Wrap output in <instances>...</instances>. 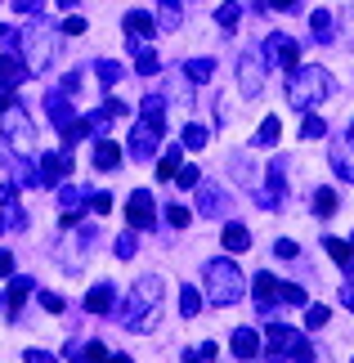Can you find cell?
<instances>
[{
    "mask_svg": "<svg viewBox=\"0 0 354 363\" xmlns=\"http://www.w3.org/2000/svg\"><path fill=\"white\" fill-rule=\"evenodd\" d=\"M9 32H13V27H5V23H0V40H9Z\"/></svg>",
    "mask_w": 354,
    "mask_h": 363,
    "instance_id": "680465c9",
    "label": "cell"
},
{
    "mask_svg": "<svg viewBox=\"0 0 354 363\" xmlns=\"http://www.w3.org/2000/svg\"><path fill=\"white\" fill-rule=\"evenodd\" d=\"M350 363H354V359H350Z\"/></svg>",
    "mask_w": 354,
    "mask_h": 363,
    "instance_id": "e7e4bbea",
    "label": "cell"
},
{
    "mask_svg": "<svg viewBox=\"0 0 354 363\" xmlns=\"http://www.w3.org/2000/svg\"><path fill=\"white\" fill-rule=\"evenodd\" d=\"M94 72H99V81H104V86L112 90V86L121 81V72H126V67H121L117 59H99V63H94Z\"/></svg>",
    "mask_w": 354,
    "mask_h": 363,
    "instance_id": "4dcf8cb0",
    "label": "cell"
},
{
    "mask_svg": "<svg viewBox=\"0 0 354 363\" xmlns=\"http://www.w3.org/2000/svg\"><path fill=\"white\" fill-rule=\"evenodd\" d=\"M256 305H260V314H269L278 305V278L274 274H256Z\"/></svg>",
    "mask_w": 354,
    "mask_h": 363,
    "instance_id": "7402d4cb",
    "label": "cell"
},
{
    "mask_svg": "<svg viewBox=\"0 0 354 363\" xmlns=\"http://www.w3.org/2000/svg\"><path fill=\"white\" fill-rule=\"evenodd\" d=\"M108 363H135V359H131V354H117V359H112V354H108Z\"/></svg>",
    "mask_w": 354,
    "mask_h": 363,
    "instance_id": "6f0895ef",
    "label": "cell"
},
{
    "mask_svg": "<svg viewBox=\"0 0 354 363\" xmlns=\"http://www.w3.org/2000/svg\"><path fill=\"white\" fill-rule=\"evenodd\" d=\"M197 211H202V216H216V220H220V211H224V193H220L216 184H206V179L197 184Z\"/></svg>",
    "mask_w": 354,
    "mask_h": 363,
    "instance_id": "ac0fdd59",
    "label": "cell"
},
{
    "mask_svg": "<svg viewBox=\"0 0 354 363\" xmlns=\"http://www.w3.org/2000/svg\"><path fill=\"white\" fill-rule=\"evenodd\" d=\"M282 193H287V157H274V162H269V171H265V189L256 193V202L265 206V211H278Z\"/></svg>",
    "mask_w": 354,
    "mask_h": 363,
    "instance_id": "ba28073f",
    "label": "cell"
},
{
    "mask_svg": "<svg viewBox=\"0 0 354 363\" xmlns=\"http://www.w3.org/2000/svg\"><path fill=\"white\" fill-rule=\"evenodd\" d=\"M278 135H282V121H278V117H265L251 144H256V148H274V144H278Z\"/></svg>",
    "mask_w": 354,
    "mask_h": 363,
    "instance_id": "f1b7e54d",
    "label": "cell"
},
{
    "mask_svg": "<svg viewBox=\"0 0 354 363\" xmlns=\"http://www.w3.org/2000/svg\"><path fill=\"white\" fill-rule=\"evenodd\" d=\"M59 5H63V9H72V5H77V0H59Z\"/></svg>",
    "mask_w": 354,
    "mask_h": 363,
    "instance_id": "91938a15",
    "label": "cell"
},
{
    "mask_svg": "<svg viewBox=\"0 0 354 363\" xmlns=\"http://www.w3.org/2000/svg\"><path fill=\"white\" fill-rule=\"evenodd\" d=\"M162 125H166V121H153V117H144V121H139L135 130H131V148H126V152H131L135 162H148V157H157V148H162Z\"/></svg>",
    "mask_w": 354,
    "mask_h": 363,
    "instance_id": "52a82bcc",
    "label": "cell"
},
{
    "mask_svg": "<svg viewBox=\"0 0 354 363\" xmlns=\"http://www.w3.org/2000/svg\"><path fill=\"white\" fill-rule=\"evenodd\" d=\"M13 9L27 13V18H36V13H45V0H13Z\"/></svg>",
    "mask_w": 354,
    "mask_h": 363,
    "instance_id": "ee69618b",
    "label": "cell"
},
{
    "mask_svg": "<svg viewBox=\"0 0 354 363\" xmlns=\"http://www.w3.org/2000/svg\"><path fill=\"white\" fill-rule=\"evenodd\" d=\"M323 247H328V256H332L336 264H341V269H345V264L354 260V251H350V242H341V238H323Z\"/></svg>",
    "mask_w": 354,
    "mask_h": 363,
    "instance_id": "d590c367",
    "label": "cell"
},
{
    "mask_svg": "<svg viewBox=\"0 0 354 363\" xmlns=\"http://www.w3.org/2000/svg\"><path fill=\"white\" fill-rule=\"evenodd\" d=\"M238 90H243L247 99H256L265 90V54L260 50H247L243 59H238Z\"/></svg>",
    "mask_w": 354,
    "mask_h": 363,
    "instance_id": "9c48e42d",
    "label": "cell"
},
{
    "mask_svg": "<svg viewBox=\"0 0 354 363\" xmlns=\"http://www.w3.org/2000/svg\"><path fill=\"white\" fill-rule=\"evenodd\" d=\"M162 278L157 274H148V278H139V283L131 287V301L121 305V323L126 332H135V337H144V332L157 328V314H162Z\"/></svg>",
    "mask_w": 354,
    "mask_h": 363,
    "instance_id": "7a4b0ae2",
    "label": "cell"
},
{
    "mask_svg": "<svg viewBox=\"0 0 354 363\" xmlns=\"http://www.w3.org/2000/svg\"><path fill=\"white\" fill-rule=\"evenodd\" d=\"M40 305H45L50 314H59V310H63V296H54V291H40Z\"/></svg>",
    "mask_w": 354,
    "mask_h": 363,
    "instance_id": "7dc6e473",
    "label": "cell"
},
{
    "mask_svg": "<svg viewBox=\"0 0 354 363\" xmlns=\"http://www.w3.org/2000/svg\"><path fill=\"white\" fill-rule=\"evenodd\" d=\"M45 113H50V121L59 125V130H67V125L77 121V108L67 104V90H54L50 99H45Z\"/></svg>",
    "mask_w": 354,
    "mask_h": 363,
    "instance_id": "e0dca14e",
    "label": "cell"
},
{
    "mask_svg": "<svg viewBox=\"0 0 354 363\" xmlns=\"http://www.w3.org/2000/svg\"><path fill=\"white\" fill-rule=\"evenodd\" d=\"M179 166H184V144H175V148H166V152H162V162H157V179H175Z\"/></svg>",
    "mask_w": 354,
    "mask_h": 363,
    "instance_id": "4316f807",
    "label": "cell"
},
{
    "mask_svg": "<svg viewBox=\"0 0 354 363\" xmlns=\"http://www.w3.org/2000/svg\"><path fill=\"white\" fill-rule=\"evenodd\" d=\"M166 220H171L175 229H189V220H193V211L184 202H175V206H166Z\"/></svg>",
    "mask_w": 354,
    "mask_h": 363,
    "instance_id": "60d3db41",
    "label": "cell"
},
{
    "mask_svg": "<svg viewBox=\"0 0 354 363\" xmlns=\"http://www.w3.org/2000/svg\"><path fill=\"white\" fill-rule=\"evenodd\" d=\"M274 251H278L282 260H292V256H296V242H292V238H278V242H274Z\"/></svg>",
    "mask_w": 354,
    "mask_h": 363,
    "instance_id": "681fc988",
    "label": "cell"
},
{
    "mask_svg": "<svg viewBox=\"0 0 354 363\" xmlns=\"http://www.w3.org/2000/svg\"><path fill=\"white\" fill-rule=\"evenodd\" d=\"M238 18H243V5H233V0H224V5L216 9V23L224 27V32H233V27H238Z\"/></svg>",
    "mask_w": 354,
    "mask_h": 363,
    "instance_id": "836d02e7",
    "label": "cell"
},
{
    "mask_svg": "<svg viewBox=\"0 0 354 363\" xmlns=\"http://www.w3.org/2000/svg\"><path fill=\"white\" fill-rule=\"evenodd\" d=\"M0 305H5V296H0Z\"/></svg>",
    "mask_w": 354,
    "mask_h": 363,
    "instance_id": "be15d7a7",
    "label": "cell"
},
{
    "mask_svg": "<svg viewBox=\"0 0 354 363\" xmlns=\"http://www.w3.org/2000/svg\"><path fill=\"white\" fill-rule=\"evenodd\" d=\"M175 184L179 189H197V184H202V171H197V166H179V171H175Z\"/></svg>",
    "mask_w": 354,
    "mask_h": 363,
    "instance_id": "ab89813d",
    "label": "cell"
},
{
    "mask_svg": "<svg viewBox=\"0 0 354 363\" xmlns=\"http://www.w3.org/2000/svg\"><path fill=\"white\" fill-rule=\"evenodd\" d=\"M314 216H323V220L336 216V193L332 189H314Z\"/></svg>",
    "mask_w": 354,
    "mask_h": 363,
    "instance_id": "1f68e13d",
    "label": "cell"
},
{
    "mask_svg": "<svg viewBox=\"0 0 354 363\" xmlns=\"http://www.w3.org/2000/svg\"><path fill=\"white\" fill-rule=\"evenodd\" d=\"M328 318H332V314H328V305H309L305 328H309V332H319V328H328Z\"/></svg>",
    "mask_w": 354,
    "mask_h": 363,
    "instance_id": "f35d334b",
    "label": "cell"
},
{
    "mask_svg": "<svg viewBox=\"0 0 354 363\" xmlns=\"http://www.w3.org/2000/svg\"><path fill=\"white\" fill-rule=\"evenodd\" d=\"M206 139H211V135H206V125H184V139H179V144L189 148V152H202V148H206Z\"/></svg>",
    "mask_w": 354,
    "mask_h": 363,
    "instance_id": "d6a6232c",
    "label": "cell"
},
{
    "mask_svg": "<svg viewBox=\"0 0 354 363\" xmlns=\"http://www.w3.org/2000/svg\"><path fill=\"white\" fill-rule=\"evenodd\" d=\"M86 310H90V314H108V310H112V283H94V287L86 291Z\"/></svg>",
    "mask_w": 354,
    "mask_h": 363,
    "instance_id": "cb8c5ba5",
    "label": "cell"
},
{
    "mask_svg": "<svg viewBox=\"0 0 354 363\" xmlns=\"http://www.w3.org/2000/svg\"><path fill=\"white\" fill-rule=\"evenodd\" d=\"M36 171H40V189H54L63 175H72V152H40Z\"/></svg>",
    "mask_w": 354,
    "mask_h": 363,
    "instance_id": "7c38bea8",
    "label": "cell"
},
{
    "mask_svg": "<svg viewBox=\"0 0 354 363\" xmlns=\"http://www.w3.org/2000/svg\"><path fill=\"white\" fill-rule=\"evenodd\" d=\"M260 54H265V63H269V59H278V63L292 72L296 59H301V45H296V40H287L282 32H269V40H265V50H260Z\"/></svg>",
    "mask_w": 354,
    "mask_h": 363,
    "instance_id": "5bb4252c",
    "label": "cell"
},
{
    "mask_svg": "<svg viewBox=\"0 0 354 363\" xmlns=\"http://www.w3.org/2000/svg\"><path fill=\"white\" fill-rule=\"evenodd\" d=\"M126 220H131V229H153L157 225V202H153L148 189H135L131 198H126Z\"/></svg>",
    "mask_w": 354,
    "mask_h": 363,
    "instance_id": "30bf717a",
    "label": "cell"
},
{
    "mask_svg": "<svg viewBox=\"0 0 354 363\" xmlns=\"http://www.w3.org/2000/svg\"><path fill=\"white\" fill-rule=\"evenodd\" d=\"M131 50H135V72L139 77H153V72H162V59L153 54L148 45H139V40H131Z\"/></svg>",
    "mask_w": 354,
    "mask_h": 363,
    "instance_id": "d4e9b609",
    "label": "cell"
},
{
    "mask_svg": "<svg viewBox=\"0 0 354 363\" xmlns=\"http://www.w3.org/2000/svg\"><path fill=\"white\" fill-rule=\"evenodd\" d=\"M72 363H86V359H77V354H72Z\"/></svg>",
    "mask_w": 354,
    "mask_h": 363,
    "instance_id": "94428289",
    "label": "cell"
},
{
    "mask_svg": "<svg viewBox=\"0 0 354 363\" xmlns=\"http://www.w3.org/2000/svg\"><path fill=\"white\" fill-rule=\"evenodd\" d=\"M32 296V278H9V296H5V314L9 318H18L23 310V301Z\"/></svg>",
    "mask_w": 354,
    "mask_h": 363,
    "instance_id": "44dd1931",
    "label": "cell"
},
{
    "mask_svg": "<svg viewBox=\"0 0 354 363\" xmlns=\"http://www.w3.org/2000/svg\"><path fill=\"white\" fill-rule=\"evenodd\" d=\"M269 5H274V9H296L301 0H269Z\"/></svg>",
    "mask_w": 354,
    "mask_h": 363,
    "instance_id": "11a10c76",
    "label": "cell"
},
{
    "mask_svg": "<svg viewBox=\"0 0 354 363\" xmlns=\"http://www.w3.org/2000/svg\"><path fill=\"white\" fill-rule=\"evenodd\" d=\"M0 121H5V144H9L13 157H32V152H36V130H32V121H27L23 108L13 104Z\"/></svg>",
    "mask_w": 354,
    "mask_h": 363,
    "instance_id": "5b68a950",
    "label": "cell"
},
{
    "mask_svg": "<svg viewBox=\"0 0 354 363\" xmlns=\"http://www.w3.org/2000/svg\"><path fill=\"white\" fill-rule=\"evenodd\" d=\"M184 23V0H157V27L162 32H175Z\"/></svg>",
    "mask_w": 354,
    "mask_h": 363,
    "instance_id": "603a6c76",
    "label": "cell"
},
{
    "mask_svg": "<svg viewBox=\"0 0 354 363\" xmlns=\"http://www.w3.org/2000/svg\"><path fill=\"white\" fill-rule=\"evenodd\" d=\"M0 278H13V256L9 251H0Z\"/></svg>",
    "mask_w": 354,
    "mask_h": 363,
    "instance_id": "816d5d0a",
    "label": "cell"
},
{
    "mask_svg": "<svg viewBox=\"0 0 354 363\" xmlns=\"http://www.w3.org/2000/svg\"><path fill=\"white\" fill-rule=\"evenodd\" d=\"M309 27H314V40H332V27H336V18L328 9H314L309 13Z\"/></svg>",
    "mask_w": 354,
    "mask_h": 363,
    "instance_id": "f546056e",
    "label": "cell"
},
{
    "mask_svg": "<svg viewBox=\"0 0 354 363\" xmlns=\"http://www.w3.org/2000/svg\"><path fill=\"white\" fill-rule=\"evenodd\" d=\"M224 251H233V256H238V251H247L251 247V233H247V225H224Z\"/></svg>",
    "mask_w": 354,
    "mask_h": 363,
    "instance_id": "484cf974",
    "label": "cell"
},
{
    "mask_svg": "<svg viewBox=\"0 0 354 363\" xmlns=\"http://www.w3.org/2000/svg\"><path fill=\"white\" fill-rule=\"evenodd\" d=\"M202 296L211 305H238L247 296V278L233 260H206L202 269Z\"/></svg>",
    "mask_w": 354,
    "mask_h": 363,
    "instance_id": "3957f363",
    "label": "cell"
},
{
    "mask_svg": "<svg viewBox=\"0 0 354 363\" xmlns=\"http://www.w3.org/2000/svg\"><path fill=\"white\" fill-rule=\"evenodd\" d=\"M135 251H139V242H135V229H126L121 238H117V256H121V260H131Z\"/></svg>",
    "mask_w": 354,
    "mask_h": 363,
    "instance_id": "7bdbcfd3",
    "label": "cell"
},
{
    "mask_svg": "<svg viewBox=\"0 0 354 363\" xmlns=\"http://www.w3.org/2000/svg\"><path fill=\"white\" fill-rule=\"evenodd\" d=\"M332 94H336V77L323 63H305V67H292L287 72V104L296 113H314Z\"/></svg>",
    "mask_w": 354,
    "mask_h": 363,
    "instance_id": "6da1fadb",
    "label": "cell"
},
{
    "mask_svg": "<svg viewBox=\"0 0 354 363\" xmlns=\"http://www.w3.org/2000/svg\"><path fill=\"white\" fill-rule=\"evenodd\" d=\"M13 104H18V99H13V90H0V117H5Z\"/></svg>",
    "mask_w": 354,
    "mask_h": 363,
    "instance_id": "db71d44e",
    "label": "cell"
},
{
    "mask_svg": "<svg viewBox=\"0 0 354 363\" xmlns=\"http://www.w3.org/2000/svg\"><path fill=\"white\" fill-rule=\"evenodd\" d=\"M90 206L94 211H112V193H90Z\"/></svg>",
    "mask_w": 354,
    "mask_h": 363,
    "instance_id": "c3c4849f",
    "label": "cell"
},
{
    "mask_svg": "<svg viewBox=\"0 0 354 363\" xmlns=\"http://www.w3.org/2000/svg\"><path fill=\"white\" fill-rule=\"evenodd\" d=\"M0 229H27V216H23V206H18V189L9 184H0Z\"/></svg>",
    "mask_w": 354,
    "mask_h": 363,
    "instance_id": "4fadbf2b",
    "label": "cell"
},
{
    "mask_svg": "<svg viewBox=\"0 0 354 363\" xmlns=\"http://www.w3.org/2000/svg\"><path fill=\"white\" fill-rule=\"evenodd\" d=\"M197 310H202V291H197V287H184V291H179V314L193 318Z\"/></svg>",
    "mask_w": 354,
    "mask_h": 363,
    "instance_id": "e575fe53",
    "label": "cell"
},
{
    "mask_svg": "<svg viewBox=\"0 0 354 363\" xmlns=\"http://www.w3.org/2000/svg\"><path fill=\"white\" fill-rule=\"evenodd\" d=\"M278 301H287V305H305V287H296V283H278Z\"/></svg>",
    "mask_w": 354,
    "mask_h": 363,
    "instance_id": "b9f144b4",
    "label": "cell"
},
{
    "mask_svg": "<svg viewBox=\"0 0 354 363\" xmlns=\"http://www.w3.org/2000/svg\"><path fill=\"white\" fill-rule=\"evenodd\" d=\"M121 27H126V40H139V45H144V40L157 32V18H153V13H144V9H131L121 18Z\"/></svg>",
    "mask_w": 354,
    "mask_h": 363,
    "instance_id": "9a60e30c",
    "label": "cell"
},
{
    "mask_svg": "<svg viewBox=\"0 0 354 363\" xmlns=\"http://www.w3.org/2000/svg\"><path fill=\"white\" fill-rule=\"evenodd\" d=\"M229 345H233V354H238V359H256V354H260V337H256V328H238L233 337H229Z\"/></svg>",
    "mask_w": 354,
    "mask_h": 363,
    "instance_id": "d6986e66",
    "label": "cell"
},
{
    "mask_svg": "<svg viewBox=\"0 0 354 363\" xmlns=\"http://www.w3.org/2000/svg\"><path fill=\"white\" fill-rule=\"evenodd\" d=\"M296 341H301V332H292L287 323H278V318H274V323H269L265 328V359L269 363H287L292 354H296Z\"/></svg>",
    "mask_w": 354,
    "mask_h": 363,
    "instance_id": "8992f818",
    "label": "cell"
},
{
    "mask_svg": "<svg viewBox=\"0 0 354 363\" xmlns=\"http://www.w3.org/2000/svg\"><path fill=\"white\" fill-rule=\"evenodd\" d=\"M59 32H67V36H86V32H90V23H86V18H67Z\"/></svg>",
    "mask_w": 354,
    "mask_h": 363,
    "instance_id": "bcb514c9",
    "label": "cell"
},
{
    "mask_svg": "<svg viewBox=\"0 0 354 363\" xmlns=\"http://www.w3.org/2000/svg\"><path fill=\"white\" fill-rule=\"evenodd\" d=\"M328 162H332V171H336V175L354 184V121H350V130H345L341 139H332V148H328Z\"/></svg>",
    "mask_w": 354,
    "mask_h": 363,
    "instance_id": "8fae6325",
    "label": "cell"
},
{
    "mask_svg": "<svg viewBox=\"0 0 354 363\" xmlns=\"http://www.w3.org/2000/svg\"><path fill=\"white\" fill-rule=\"evenodd\" d=\"M23 359H27V363H59V359H54V354H45V350H27Z\"/></svg>",
    "mask_w": 354,
    "mask_h": 363,
    "instance_id": "f907efd6",
    "label": "cell"
},
{
    "mask_svg": "<svg viewBox=\"0 0 354 363\" xmlns=\"http://www.w3.org/2000/svg\"><path fill=\"white\" fill-rule=\"evenodd\" d=\"M184 363H202V354H197V350H184Z\"/></svg>",
    "mask_w": 354,
    "mask_h": 363,
    "instance_id": "9f6ffc18",
    "label": "cell"
},
{
    "mask_svg": "<svg viewBox=\"0 0 354 363\" xmlns=\"http://www.w3.org/2000/svg\"><path fill=\"white\" fill-rule=\"evenodd\" d=\"M59 202H63V211H81L86 193H81V189H72V184H63V189H59Z\"/></svg>",
    "mask_w": 354,
    "mask_h": 363,
    "instance_id": "74e56055",
    "label": "cell"
},
{
    "mask_svg": "<svg viewBox=\"0 0 354 363\" xmlns=\"http://www.w3.org/2000/svg\"><path fill=\"white\" fill-rule=\"evenodd\" d=\"M9 45L23 50L27 72H45L54 59V27H45V18H40L32 27H23V32H9Z\"/></svg>",
    "mask_w": 354,
    "mask_h": 363,
    "instance_id": "277c9868",
    "label": "cell"
},
{
    "mask_svg": "<svg viewBox=\"0 0 354 363\" xmlns=\"http://www.w3.org/2000/svg\"><path fill=\"white\" fill-rule=\"evenodd\" d=\"M27 77H32V72H27V63L18 59V54H0V90H13V86H23V81Z\"/></svg>",
    "mask_w": 354,
    "mask_h": 363,
    "instance_id": "2e32d148",
    "label": "cell"
},
{
    "mask_svg": "<svg viewBox=\"0 0 354 363\" xmlns=\"http://www.w3.org/2000/svg\"><path fill=\"white\" fill-rule=\"evenodd\" d=\"M86 363H108V345L104 341H90L86 345Z\"/></svg>",
    "mask_w": 354,
    "mask_h": 363,
    "instance_id": "f6af8a7d",
    "label": "cell"
},
{
    "mask_svg": "<svg viewBox=\"0 0 354 363\" xmlns=\"http://www.w3.org/2000/svg\"><path fill=\"white\" fill-rule=\"evenodd\" d=\"M184 77H189L193 86H206V81L216 77V63H211V59H189V63H184Z\"/></svg>",
    "mask_w": 354,
    "mask_h": 363,
    "instance_id": "83f0119b",
    "label": "cell"
},
{
    "mask_svg": "<svg viewBox=\"0 0 354 363\" xmlns=\"http://www.w3.org/2000/svg\"><path fill=\"white\" fill-rule=\"evenodd\" d=\"M328 135V121L314 117V113H305V125H301V139H323Z\"/></svg>",
    "mask_w": 354,
    "mask_h": 363,
    "instance_id": "8d00e7d4",
    "label": "cell"
},
{
    "mask_svg": "<svg viewBox=\"0 0 354 363\" xmlns=\"http://www.w3.org/2000/svg\"><path fill=\"white\" fill-rule=\"evenodd\" d=\"M350 247H354V233H350Z\"/></svg>",
    "mask_w": 354,
    "mask_h": 363,
    "instance_id": "6125c7cd",
    "label": "cell"
},
{
    "mask_svg": "<svg viewBox=\"0 0 354 363\" xmlns=\"http://www.w3.org/2000/svg\"><path fill=\"white\" fill-rule=\"evenodd\" d=\"M117 166H121V148L104 135V139L94 144V171H117Z\"/></svg>",
    "mask_w": 354,
    "mask_h": 363,
    "instance_id": "ffe728a7",
    "label": "cell"
},
{
    "mask_svg": "<svg viewBox=\"0 0 354 363\" xmlns=\"http://www.w3.org/2000/svg\"><path fill=\"white\" fill-rule=\"evenodd\" d=\"M341 305L354 314V283H341Z\"/></svg>",
    "mask_w": 354,
    "mask_h": 363,
    "instance_id": "f5cc1de1",
    "label": "cell"
}]
</instances>
